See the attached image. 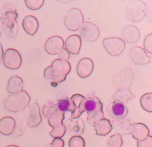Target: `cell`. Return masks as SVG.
Wrapping results in <instances>:
<instances>
[{
    "mask_svg": "<svg viewBox=\"0 0 152 147\" xmlns=\"http://www.w3.org/2000/svg\"><path fill=\"white\" fill-rule=\"evenodd\" d=\"M129 56L131 60L138 65L148 64L151 59V56L147 54L144 49L139 46H133L131 48Z\"/></svg>",
    "mask_w": 152,
    "mask_h": 147,
    "instance_id": "4fadbf2b",
    "label": "cell"
},
{
    "mask_svg": "<svg viewBox=\"0 0 152 147\" xmlns=\"http://www.w3.org/2000/svg\"><path fill=\"white\" fill-rule=\"evenodd\" d=\"M17 17V10L12 4H5L0 8V18L16 20Z\"/></svg>",
    "mask_w": 152,
    "mask_h": 147,
    "instance_id": "4316f807",
    "label": "cell"
},
{
    "mask_svg": "<svg viewBox=\"0 0 152 147\" xmlns=\"http://www.w3.org/2000/svg\"><path fill=\"white\" fill-rule=\"evenodd\" d=\"M15 120L13 117L6 116L0 119V133L4 135H10L14 132Z\"/></svg>",
    "mask_w": 152,
    "mask_h": 147,
    "instance_id": "d4e9b609",
    "label": "cell"
},
{
    "mask_svg": "<svg viewBox=\"0 0 152 147\" xmlns=\"http://www.w3.org/2000/svg\"><path fill=\"white\" fill-rule=\"evenodd\" d=\"M64 41L62 37L54 36L49 37L45 42V49L49 55H55L58 54L63 49Z\"/></svg>",
    "mask_w": 152,
    "mask_h": 147,
    "instance_id": "5bb4252c",
    "label": "cell"
},
{
    "mask_svg": "<svg viewBox=\"0 0 152 147\" xmlns=\"http://www.w3.org/2000/svg\"><path fill=\"white\" fill-rule=\"evenodd\" d=\"M6 147H18V146L15 145H8V146H7Z\"/></svg>",
    "mask_w": 152,
    "mask_h": 147,
    "instance_id": "b9f144b4",
    "label": "cell"
},
{
    "mask_svg": "<svg viewBox=\"0 0 152 147\" xmlns=\"http://www.w3.org/2000/svg\"><path fill=\"white\" fill-rule=\"evenodd\" d=\"M18 28L16 20L0 18V29L3 30L8 37H15Z\"/></svg>",
    "mask_w": 152,
    "mask_h": 147,
    "instance_id": "e0dca14e",
    "label": "cell"
},
{
    "mask_svg": "<svg viewBox=\"0 0 152 147\" xmlns=\"http://www.w3.org/2000/svg\"><path fill=\"white\" fill-rule=\"evenodd\" d=\"M65 132V127L62 123L53 127L52 131L50 132L49 134L53 138H61L64 136Z\"/></svg>",
    "mask_w": 152,
    "mask_h": 147,
    "instance_id": "d6a6232c",
    "label": "cell"
},
{
    "mask_svg": "<svg viewBox=\"0 0 152 147\" xmlns=\"http://www.w3.org/2000/svg\"><path fill=\"white\" fill-rule=\"evenodd\" d=\"M143 46L144 50L150 54L152 53V33H150L145 37Z\"/></svg>",
    "mask_w": 152,
    "mask_h": 147,
    "instance_id": "8d00e7d4",
    "label": "cell"
},
{
    "mask_svg": "<svg viewBox=\"0 0 152 147\" xmlns=\"http://www.w3.org/2000/svg\"><path fill=\"white\" fill-rule=\"evenodd\" d=\"M106 112L109 119L108 120L117 121L124 119L128 113V110L121 102L114 101L107 106Z\"/></svg>",
    "mask_w": 152,
    "mask_h": 147,
    "instance_id": "52a82bcc",
    "label": "cell"
},
{
    "mask_svg": "<svg viewBox=\"0 0 152 147\" xmlns=\"http://www.w3.org/2000/svg\"><path fill=\"white\" fill-rule=\"evenodd\" d=\"M65 130L71 136H80L83 133L84 123L80 118L68 119L64 124Z\"/></svg>",
    "mask_w": 152,
    "mask_h": 147,
    "instance_id": "7c38bea8",
    "label": "cell"
},
{
    "mask_svg": "<svg viewBox=\"0 0 152 147\" xmlns=\"http://www.w3.org/2000/svg\"><path fill=\"white\" fill-rule=\"evenodd\" d=\"M69 56H70L69 53L64 48H63L61 50V52L58 53L59 59H60L61 60L68 61V60L69 58Z\"/></svg>",
    "mask_w": 152,
    "mask_h": 147,
    "instance_id": "f35d334b",
    "label": "cell"
},
{
    "mask_svg": "<svg viewBox=\"0 0 152 147\" xmlns=\"http://www.w3.org/2000/svg\"><path fill=\"white\" fill-rule=\"evenodd\" d=\"M4 56V50L2 46V44L0 43V64L2 61V58Z\"/></svg>",
    "mask_w": 152,
    "mask_h": 147,
    "instance_id": "60d3db41",
    "label": "cell"
},
{
    "mask_svg": "<svg viewBox=\"0 0 152 147\" xmlns=\"http://www.w3.org/2000/svg\"><path fill=\"white\" fill-rule=\"evenodd\" d=\"M22 25L24 31L27 34L33 36L38 30L39 22L34 16L28 15L24 18Z\"/></svg>",
    "mask_w": 152,
    "mask_h": 147,
    "instance_id": "7402d4cb",
    "label": "cell"
},
{
    "mask_svg": "<svg viewBox=\"0 0 152 147\" xmlns=\"http://www.w3.org/2000/svg\"><path fill=\"white\" fill-rule=\"evenodd\" d=\"M57 110L58 107L56 104H54L51 102L44 104L42 108L43 114L46 119H48L50 115H52L54 112Z\"/></svg>",
    "mask_w": 152,
    "mask_h": 147,
    "instance_id": "836d02e7",
    "label": "cell"
},
{
    "mask_svg": "<svg viewBox=\"0 0 152 147\" xmlns=\"http://www.w3.org/2000/svg\"><path fill=\"white\" fill-rule=\"evenodd\" d=\"M93 126L96 130V134L99 136H106L108 135L113 128L110 120L105 118L98 121Z\"/></svg>",
    "mask_w": 152,
    "mask_h": 147,
    "instance_id": "cb8c5ba5",
    "label": "cell"
},
{
    "mask_svg": "<svg viewBox=\"0 0 152 147\" xmlns=\"http://www.w3.org/2000/svg\"><path fill=\"white\" fill-rule=\"evenodd\" d=\"M30 101V97L26 91L11 94L4 101L5 109L10 112L17 113L26 108Z\"/></svg>",
    "mask_w": 152,
    "mask_h": 147,
    "instance_id": "3957f363",
    "label": "cell"
},
{
    "mask_svg": "<svg viewBox=\"0 0 152 147\" xmlns=\"http://www.w3.org/2000/svg\"><path fill=\"white\" fill-rule=\"evenodd\" d=\"M132 120L129 119H121L117 120L113 126V129L116 133L121 135H128L131 133V126L133 124Z\"/></svg>",
    "mask_w": 152,
    "mask_h": 147,
    "instance_id": "44dd1931",
    "label": "cell"
},
{
    "mask_svg": "<svg viewBox=\"0 0 152 147\" xmlns=\"http://www.w3.org/2000/svg\"><path fill=\"white\" fill-rule=\"evenodd\" d=\"M103 45L106 52L113 56L120 55L125 48V43L118 37L104 39Z\"/></svg>",
    "mask_w": 152,
    "mask_h": 147,
    "instance_id": "ba28073f",
    "label": "cell"
},
{
    "mask_svg": "<svg viewBox=\"0 0 152 147\" xmlns=\"http://www.w3.org/2000/svg\"><path fill=\"white\" fill-rule=\"evenodd\" d=\"M86 98L80 94L72 95L69 99L73 107V111L71 113V119L79 118L84 112V104Z\"/></svg>",
    "mask_w": 152,
    "mask_h": 147,
    "instance_id": "9a60e30c",
    "label": "cell"
},
{
    "mask_svg": "<svg viewBox=\"0 0 152 147\" xmlns=\"http://www.w3.org/2000/svg\"><path fill=\"white\" fill-rule=\"evenodd\" d=\"M134 97L135 95L129 89H124L118 90L113 95L112 98L114 101H119L125 105L129 100L134 98Z\"/></svg>",
    "mask_w": 152,
    "mask_h": 147,
    "instance_id": "83f0119b",
    "label": "cell"
},
{
    "mask_svg": "<svg viewBox=\"0 0 152 147\" xmlns=\"http://www.w3.org/2000/svg\"><path fill=\"white\" fill-rule=\"evenodd\" d=\"M94 65L92 60L88 57H84L80 60L77 66V73L78 75L85 78L90 75L93 72Z\"/></svg>",
    "mask_w": 152,
    "mask_h": 147,
    "instance_id": "2e32d148",
    "label": "cell"
},
{
    "mask_svg": "<svg viewBox=\"0 0 152 147\" xmlns=\"http://www.w3.org/2000/svg\"><path fill=\"white\" fill-rule=\"evenodd\" d=\"M84 111L87 113V122L93 126L98 121L104 118L103 111V104L97 97H85Z\"/></svg>",
    "mask_w": 152,
    "mask_h": 147,
    "instance_id": "7a4b0ae2",
    "label": "cell"
},
{
    "mask_svg": "<svg viewBox=\"0 0 152 147\" xmlns=\"http://www.w3.org/2000/svg\"><path fill=\"white\" fill-rule=\"evenodd\" d=\"M137 147H152V136L149 135L144 140L137 141Z\"/></svg>",
    "mask_w": 152,
    "mask_h": 147,
    "instance_id": "74e56055",
    "label": "cell"
},
{
    "mask_svg": "<svg viewBox=\"0 0 152 147\" xmlns=\"http://www.w3.org/2000/svg\"><path fill=\"white\" fill-rule=\"evenodd\" d=\"M145 12L146 5L142 1H131L128 2L125 8L126 18L133 22H138L142 20L145 17Z\"/></svg>",
    "mask_w": 152,
    "mask_h": 147,
    "instance_id": "277c9868",
    "label": "cell"
},
{
    "mask_svg": "<svg viewBox=\"0 0 152 147\" xmlns=\"http://www.w3.org/2000/svg\"><path fill=\"white\" fill-rule=\"evenodd\" d=\"M83 15L80 9L72 8L70 9L64 18V25L72 31H77L83 24Z\"/></svg>",
    "mask_w": 152,
    "mask_h": 147,
    "instance_id": "5b68a950",
    "label": "cell"
},
{
    "mask_svg": "<svg viewBox=\"0 0 152 147\" xmlns=\"http://www.w3.org/2000/svg\"><path fill=\"white\" fill-rule=\"evenodd\" d=\"M71 71V65L68 61L59 59L54 60L51 65L44 71V76L56 83L64 81Z\"/></svg>",
    "mask_w": 152,
    "mask_h": 147,
    "instance_id": "6da1fadb",
    "label": "cell"
},
{
    "mask_svg": "<svg viewBox=\"0 0 152 147\" xmlns=\"http://www.w3.org/2000/svg\"><path fill=\"white\" fill-rule=\"evenodd\" d=\"M140 104L142 108L151 113L152 111V93H146L142 95L140 98Z\"/></svg>",
    "mask_w": 152,
    "mask_h": 147,
    "instance_id": "f546056e",
    "label": "cell"
},
{
    "mask_svg": "<svg viewBox=\"0 0 152 147\" xmlns=\"http://www.w3.org/2000/svg\"><path fill=\"white\" fill-rule=\"evenodd\" d=\"M80 37L86 41H94L96 40L100 34V31L97 25L92 23L86 21L83 23L79 31Z\"/></svg>",
    "mask_w": 152,
    "mask_h": 147,
    "instance_id": "30bf717a",
    "label": "cell"
},
{
    "mask_svg": "<svg viewBox=\"0 0 152 147\" xmlns=\"http://www.w3.org/2000/svg\"><path fill=\"white\" fill-rule=\"evenodd\" d=\"M131 133L135 139L137 141H141L149 136L150 131L145 124L141 123H136L132 124Z\"/></svg>",
    "mask_w": 152,
    "mask_h": 147,
    "instance_id": "ffe728a7",
    "label": "cell"
},
{
    "mask_svg": "<svg viewBox=\"0 0 152 147\" xmlns=\"http://www.w3.org/2000/svg\"><path fill=\"white\" fill-rule=\"evenodd\" d=\"M23 81L18 76H12L8 80L7 85V91L10 94H15L23 91Z\"/></svg>",
    "mask_w": 152,
    "mask_h": 147,
    "instance_id": "484cf974",
    "label": "cell"
},
{
    "mask_svg": "<svg viewBox=\"0 0 152 147\" xmlns=\"http://www.w3.org/2000/svg\"><path fill=\"white\" fill-rule=\"evenodd\" d=\"M2 62L6 68L11 69H17L21 65L22 59L20 53L17 50L9 48L4 54Z\"/></svg>",
    "mask_w": 152,
    "mask_h": 147,
    "instance_id": "9c48e42d",
    "label": "cell"
},
{
    "mask_svg": "<svg viewBox=\"0 0 152 147\" xmlns=\"http://www.w3.org/2000/svg\"><path fill=\"white\" fill-rule=\"evenodd\" d=\"M133 72L128 68H126L112 77L114 86L118 90L128 89L133 81Z\"/></svg>",
    "mask_w": 152,
    "mask_h": 147,
    "instance_id": "8992f818",
    "label": "cell"
},
{
    "mask_svg": "<svg viewBox=\"0 0 152 147\" xmlns=\"http://www.w3.org/2000/svg\"><path fill=\"white\" fill-rule=\"evenodd\" d=\"M107 143L109 147H121L123 140L120 135L115 133L107 138Z\"/></svg>",
    "mask_w": 152,
    "mask_h": 147,
    "instance_id": "1f68e13d",
    "label": "cell"
},
{
    "mask_svg": "<svg viewBox=\"0 0 152 147\" xmlns=\"http://www.w3.org/2000/svg\"><path fill=\"white\" fill-rule=\"evenodd\" d=\"M65 113L61 112L58 110L54 112L50 117L48 119L49 124L52 127H54L56 126L59 125L63 123V120L65 119Z\"/></svg>",
    "mask_w": 152,
    "mask_h": 147,
    "instance_id": "f1b7e54d",
    "label": "cell"
},
{
    "mask_svg": "<svg viewBox=\"0 0 152 147\" xmlns=\"http://www.w3.org/2000/svg\"><path fill=\"white\" fill-rule=\"evenodd\" d=\"M50 145L52 147H64V142L61 138H55Z\"/></svg>",
    "mask_w": 152,
    "mask_h": 147,
    "instance_id": "ab89813d",
    "label": "cell"
},
{
    "mask_svg": "<svg viewBox=\"0 0 152 147\" xmlns=\"http://www.w3.org/2000/svg\"><path fill=\"white\" fill-rule=\"evenodd\" d=\"M69 147H84V139L80 136H72L68 142Z\"/></svg>",
    "mask_w": 152,
    "mask_h": 147,
    "instance_id": "e575fe53",
    "label": "cell"
},
{
    "mask_svg": "<svg viewBox=\"0 0 152 147\" xmlns=\"http://www.w3.org/2000/svg\"><path fill=\"white\" fill-rule=\"evenodd\" d=\"M56 105L58 110L61 112L65 113L67 111L72 112L73 111V107L68 97L58 100Z\"/></svg>",
    "mask_w": 152,
    "mask_h": 147,
    "instance_id": "4dcf8cb0",
    "label": "cell"
},
{
    "mask_svg": "<svg viewBox=\"0 0 152 147\" xmlns=\"http://www.w3.org/2000/svg\"><path fill=\"white\" fill-rule=\"evenodd\" d=\"M41 122L42 116L39 106L37 103H34L32 107L30 108V114L27 119V124L31 127H34L38 126Z\"/></svg>",
    "mask_w": 152,
    "mask_h": 147,
    "instance_id": "603a6c76",
    "label": "cell"
},
{
    "mask_svg": "<svg viewBox=\"0 0 152 147\" xmlns=\"http://www.w3.org/2000/svg\"><path fill=\"white\" fill-rule=\"evenodd\" d=\"M64 45L65 49L69 53L78 55L81 46V38L77 34H72L66 39Z\"/></svg>",
    "mask_w": 152,
    "mask_h": 147,
    "instance_id": "d6986e66",
    "label": "cell"
},
{
    "mask_svg": "<svg viewBox=\"0 0 152 147\" xmlns=\"http://www.w3.org/2000/svg\"><path fill=\"white\" fill-rule=\"evenodd\" d=\"M30 114V107L24 108L18 111L15 120V128L14 133L16 136H20L24 133L27 124V119Z\"/></svg>",
    "mask_w": 152,
    "mask_h": 147,
    "instance_id": "8fae6325",
    "label": "cell"
},
{
    "mask_svg": "<svg viewBox=\"0 0 152 147\" xmlns=\"http://www.w3.org/2000/svg\"><path fill=\"white\" fill-rule=\"evenodd\" d=\"M121 37L124 42L134 43L138 41L140 37V33L136 27L130 25L123 29L121 33Z\"/></svg>",
    "mask_w": 152,
    "mask_h": 147,
    "instance_id": "ac0fdd59",
    "label": "cell"
},
{
    "mask_svg": "<svg viewBox=\"0 0 152 147\" xmlns=\"http://www.w3.org/2000/svg\"><path fill=\"white\" fill-rule=\"evenodd\" d=\"M24 2L27 8L31 10L40 8L44 4V0H25Z\"/></svg>",
    "mask_w": 152,
    "mask_h": 147,
    "instance_id": "d590c367",
    "label": "cell"
}]
</instances>
